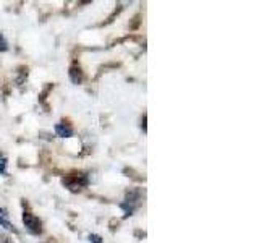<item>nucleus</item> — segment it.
<instances>
[{
  "mask_svg": "<svg viewBox=\"0 0 259 243\" xmlns=\"http://www.w3.org/2000/svg\"><path fill=\"white\" fill-rule=\"evenodd\" d=\"M62 183L67 186V188L73 193L79 191L81 188L88 186L89 180L86 174H73V175H67L65 178H62Z\"/></svg>",
  "mask_w": 259,
  "mask_h": 243,
  "instance_id": "1",
  "label": "nucleus"
},
{
  "mask_svg": "<svg viewBox=\"0 0 259 243\" xmlns=\"http://www.w3.org/2000/svg\"><path fill=\"white\" fill-rule=\"evenodd\" d=\"M0 227H4V229L8 232L18 233L16 227L10 222V214H8V211L5 208H0Z\"/></svg>",
  "mask_w": 259,
  "mask_h": 243,
  "instance_id": "4",
  "label": "nucleus"
},
{
  "mask_svg": "<svg viewBox=\"0 0 259 243\" xmlns=\"http://www.w3.org/2000/svg\"><path fill=\"white\" fill-rule=\"evenodd\" d=\"M68 76L71 79V83H75V85H81L84 79V75H83V71H81L79 65H71L70 71H68Z\"/></svg>",
  "mask_w": 259,
  "mask_h": 243,
  "instance_id": "6",
  "label": "nucleus"
},
{
  "mask_svg": "<svg viewBox=\"0 0 259 243\" xmlns=\"http://www.w3.org/2000/svg\"><path fill=\"white\" fill-rule=\"evenodd\" d=\"M140 201H141V191L140 190L128 191L126 199L123 202H120V208L125 211V217L132 216L135 213V209L140 206Z\"/></svg>",
  "mask_w": 259,
  "mask_h": 243,
  "instance_id": "2",
  "label": "nucleus"
},
{
  "mask_svg": "<svg viewBox=\"0 0 259 243\" xmlns=\"http://www.w3.org/2000/svg\"><path fill=\"white\" fill-rule=\"evenodd\" d=\"M8 51V43L4 34H0V52H7Z\"/></svg>",
  "mask_w": 259,
  "mask_h": 243,
  "instance_id": "9",
  "label": "nucleus"
},
{
  "mask_svg": "<svg viewBox=\"0 0 259 243\" xmlns=\"http://www.w3.org/2000/svg\"><path fill=\"white\" fill-rule=\"evenodd\" d=\"M141 127H143V130H144V132H146V115L143 117V124H141Z\"/></svg>",
  "mask_w": 259,
  "mask_h": 243,
  "instance_id": "10",
  "label": "nucleus"
},
{
  "mask_svg": "<svg viewBox=\"0 0 259 243\" xmlns=\"http://www.w3.org/2000/svg\"><path fill=\"white\" fill-rule=\"evenodd\" d=\"M88 240L91 243H102V237H101V235H97V233H89Z\"/></svg>",
  "mask_w": 259,
  "mask_h": 243,
  "instance_id": "8",
  "label": "nucleus"
},
{
  "mask_svg": "<svg viewBox=\"0 0 259 243\" xmlns=\"http://www.w3.org/2000/svg\"><path fill=\"white\" fill-rule=\"evenodd\" d=\"M54 130H55L57 136H60V138H70V136L75 135V130H73L68 124H63V122L55 124Z\"/></svg>",
  "mask_w": 259,
  "mask_h": 243,
  "instance_id": "5",
  "label": "nucleus"
},
{
  "mask_svg": "<svg viewBox=\"0 0 259 243\" xmlns=\"http://www.w3.org/2000/svg\"><path fill=\"white\" fill-rule=\"evenodd\" d=\"M23 224L26 227V230L31 235H40L42 233V221L36 216L29 213V211H24L23 213Z\"/></svg>",
  "mask_w": 259,
  "mask_h": 243,
  "instance_id": "3",
  "label": "nucleus"
},
{
  "mask_svg": "<svg viewBox=\"0 0 259 243\" xmlns=\"http://www.w3.org/2000/svg\"><path fill=\"white\" fill-rule=\"evenodd\" d=\"M7 164H8V159L0 154V175H7Z\"/></svg>",
  "mask_w": 259,
  "mask_h": 243,
  "instance_id": "7",
  "label": "nucleus"
}]
</instances>
